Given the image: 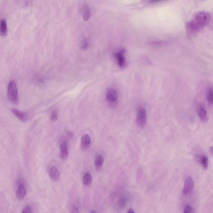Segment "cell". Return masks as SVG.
<instances>
[{
	"mask_svg": "<svg viewBox=\"0 0 213 213\" xmlns=\"http://www.w3.org/2000/svg\"><path fill=\"white\" fill-rule=\"evenodd\" d=\"M60 156L62 159H65L69 155L68 144L66 142H63L60 145Z\"/></svg>",
	"mask_w": 213,
	"mask_h": 213,
	"instance_id": "cell-8",
	"label": "cell"
},
{
	"mask_svg": "<svg viewBox=\"0 0 213 213\" xmlns=\"http://www.w3.org/2000/svg\"><path fill=\"white\" fill-rule=\"evenodd\" d=\"M194 186V180L190 176H189L186 180L184 185L183 192L185 194H188L193 190Z\"/></svg>",
	"mask_w": 213,
	"mask_h": 213,
	"instance_id": "cell-6",
	"label": "cell"
},
{
	"mask_svg": "<svg viewBox=\"0 0 213 213\" xmlns=\"http://www.w3.org/2000/svg\"><path fill=\"white\" fill-rule=\"evenodd\" d=\"M50 177L54 181H57L60 178V173L57 168L53 167L50 168L49 171Z\"/></svg>",
	"mask_w": 213,
	"mask_h": 213,
	"instance_id": "cell-9",
	"label": "cell"
},
{
	"mask_svg": "<svg viewBox=\"0 0 213 213\" xmlns=\"http://www.w3.org/2000/svg\"><path fill=\"white\" fill-rule=\"evenodd\" d=\"M71 213H78V210L76 206H73L71 209Z\"/></svg>",
	"mask_w": 213,
	"mask_h": 213,
	"instance_id": "cell-24",
	"label": "cell"
},
{
	"mask_svg": "<svg viewBox=\"0 0 213 213\" xmlns=\"http://www.w3.org/2000/svg\"><path fill=\"white\" fill-rule=\"evenodd\" d=\"M127 203V199L123 197L120 199L119 201V204L121 207H124L126 205Z\"/></svg>",
	"mask_w": 213,
	"mask_h": 213,
	"instance_id": "cell-20",
	"label": "cell"
},
{
	"mask_svg": "<svg viewBox=\"0 0 213 213\" xmlns=\"http://www.w3.org/2000/svg\"><path fill=\"white\" fill-rule=\"evenodd\" d=\"M210 151H211V152H212V154L213 152V148H212V147H211V149H210Z\"/></svg>",
	"mask_w": 213,
	"mask_h": 213,
	"instance_id": "cell-26",
	"label": "cell"
},
{
	"mask_svg": "<svg viewBox=\"0 0 213 213\" xmlns=\"http://www.w3.org/2000/svg\"><path fill=\"white\" fill-rule=\"evenodd\" d=\"M92 182V177L90 174L87 173L84 175L83 177V183L85 185L88 186Z\"/></svg>",
	"mask_w": 213,
	"mask_h": 213,
	"instance_id": "cell-16",
	"label": "cell"
},
{
	"mask_svg": "<svg viewBox=\"0 0 213 213\" xmlns=\"http://www.w3.org/2000/svg\"><path fill=\"white\" fill-rule=\"evenodd\" d=\"M127 213H134L133 210L132 209H130Z\"/></svg>",
	"mask_w": 213,
	"mask_h": 213,
	"instance_id": "cell-25",
	"label": "cell"
},
{
	"mask_svg": "<svg viewBox=\"0 0 213 213\" xmlns=\"http://www.w3.org/2000/svg\"><path fill=\"white\" fill-rule=\"evenodd\" d=\"M207 100L209 104L212 105L213 104V89L212 88H210L208 90L207 93Z\"/></svg>",
	"mask_w": 213,
	"mask_h": 213,
	"instance_id": "cell-18",
	"label": "cell"
},
{
	"mask_svg": "<svg viewBox=\"0 0 213 213\" xmlns=\"http://www.w3.org/2000/svg\"><path fill=\"white\" fill-rule=\"evenodd\" d=\"M7 26L6 20L5 19L0 21V34L2 36H5L7 34Z\"/></svg>",
	"mask_w": 213,
	"mask_h": 213,
	"instance_id": "cell-13",
	"label": "cell"
},
{
	"mask_svg": "<svg viewBox=\"0 0 213 213\" xmlns=\"http://www.w3.org/2000/svg\"><path fill=\"white\" fill-rule=\"evenodd\" d=\"M125 50L122 49L120 51L115 53L114 56L120 68L123 69L126 65L125 58Z\"/></svg>",
	"mask_w": 213,
	"mask_h": 213,
	"instance_id": "cell-5",
	"label": "cell"
},
{
	"mask_svg": "<svg viewBox=\"0 0 213 213\" xmlns=\"http://www.w3.org/2000/svg\"><path fill=\"white\" fill-rule=\"evenodd\" d=\"M90 17V9L89 6L85 5L83 8V18L84 20H88Z\"/></svg>",
	"mask_w": 213,
	"mask_h": 213,
	"instance_id": "cell-15",
	"label": "cell"
},
{
	"mask_svg": "<svg viewBox=\"0 0 213 213\" xmlns=\"http://www.w3.org/2000/svg\"><path fill=\"white\" fill-rule=\"evenodd\" d=\"M184 213H194V209L191 206H187L184 210Z\"/></svg>",
	"mask_w": 213,
	"mask_h": 213,
	"instance_id": "cell-19",
	"label": "cell"
},
{
	"mask_svg": "<svg viewBox=\"0 0 213 213\" xmlns=\"http://www.w3.org/2000/svg\"><path fill=\"white\" fill-rule=\"evenodd\" d=\"M12 112L13 114L22 122H25L26 121L27 116L25 113H23L16 109H12Z\"/></svg>",
	"mask_w": 213,
	"mask_h": 213,
	"instance_id": "cell-11",
	"label": "cell"
},
{
	"mask_svg": "<svg viewBox=\"0 0 213 213\" xmlns=\"http://www.w3.org/2000/svg\"><path fill=\"white\" fill-rule=\"evenodd\" d=\"M8 96L10 101L14 104H17L18 102V93L16 82L12 81L8 86Z\"/></svg>",
	"mask_w": 213,
	"mask_h": 213,
	"instance_id": "cell-2",
	"label": "cell"
},
{
	"mask_svg": "<svg viewBox=\"0 0 213 213\" xmlns=\"http://www.w3.org/2000/svg\"><path fill=\"white\" fill-rule=\"evenodd\" d=\"M198 115L202 122H206L208 120V115L207 111L204 106H201L198 109Z\"/></svg>",
	"mask_w": 213,
	"mask_h": 213,
	"instance_id": "cell-7",
	"label": "cell"
},
{
	"mask_svg": "<svg viewBox=\"0 0 213 213\" xmlns=\"http://www.w3.org/2000/svg\"><path fill=\"white\" fill-rule=\"evenodd\" d=\"M211 19V15L209 12L201 11L197 13L187 24L188 33L193 35L199 31L207 26Z\"/></svg>",
	"mask_w": 213,
	"mask_h": 213,
	"instance_id": "cell-1",
	"label": "cell"
},
{
	"mask_svg": "<svg viewBox=\"0 0 213 213\" xmlns=\"http://www.w3.org/2000/svg\"><path fill=\"white\" fill-rule=\"evenodd\" d=\"M58 118V115L56 111H54L53 113H52V115H51V120L53 121V122H56Z\"/></svg>",
	"mask_w": 213,
	"mask_h": 213,
	"instance_id": "cell-21",
	"label": "cell"
},
{
	"mask_svg": "<svg viewBox=\"0 0 213 213\" xmlns=\"http://www.w3.org/2000/svg\"><path fill=\"white\" fill-rule=\"evenodd\" d=\"M89 43L87 41L85 40L83 42L82 45V48L83 50H86L88 47Z\"/></svg>",
	"mask_w": 213,
	"mask_h": 213,
	"instance_id": "cell-22",
	"label": "cell"
},
{
	"mask_svg": "<svg viewBox=\"0 0 213 213\" xmlns=\"http://www.w3.org/2000/svg\"><path fill=\"white\" fill-rule=\"evenodd\" d=\"M91 144V138L88 134L84 135L81 138V147L83 150H86L89 147Z\"/></svg>",
	"mask_w": 213,
	"mask_h": 213,
	"instance_id": "cell-10",
	"label": "cell"
},
{
	"mask_svg": "<svg viewBox=\"0 0 213 213\" xmlns=\"http://www.w3.org/2000/svg\"><path fill=\"white\" fill-rule=\"evenodd\" d=\"M103 161V157L102 155H99L96 157L95 160V166L97 170H100L102 167Z\"/></svg>",
	"mask_w": 213,
	"mask_h": 213,
	"instance_id": "cell-14",
	"label": "cell"
},
{
	"mask_svg": "<svg viewBox=\"0 0 213 213\" xmlns=\"http://www.w3.org/2000/svg\"><path fill=\"white\" fill-rule=\"evenodd\" d=\"M22 213H32V211L29 206H27L23 209Z\"/></svg>",
	"mask_w": 213,
	"mask_h": 213,
	"instance_id": "cell-23",
	"label": "cell"
},
{
	"mask_svg": "<svg viewBox=\"0 0 213 213\" xmlns=\"http://www.w3.org/2000/svg\"><path fill=\"white\" fill-rule=\"evenodd\" d=\"M200 161L203 168L206 170L208 168L209 160L208 157L205 155L202 156L200 158Z\"/></svg>",
	"mask_w": 213,
	"mask_h": 213,
	"instance_id": "cell-17",
	"label": "cell"
},
{
	"mask_svg": "<svg viewBox=\"0 0 213 213\" xmlns=\"http://www.w3.org/2000/svg\"><path fill=\"white\" fill-rule=\"evenodd\" d=\"M137 123L139 127L144 128L147 123L146 111L144 108L140 107L137 112Z\"/></svg>",
	"mask_w": 213,
	"mask_h": 213,
	"instance_id": "cell-4",
	"label": "cell"
},
{
	"mask_svg": "<svg viewBox=\"0 0 213 213\" xmlns=\"http://www.w3.org/2000/svg\"><path fill=\"white\" fill-rule=\"evenodd\" d=\"M26 195V189L23 185H20L18 187L16 193V196L19 199H22L25 197Z\"/></svg>",
	"mask_w": 213,
	"mask_h": 213,
	"instance_id": "cell-12",
	"label": "cell"
},
{
	"mask_svg": "<svg viewBox=\"0 0 213 213\" xmlns=\"http://www.w3.org/2000/svg\"><path fill=\"white\" fill-rule=\"evenodd\" d=\"M90 213H96V212H95V211H92V212H90Z\"/></svg>",
	"mask_w": 213,
	"mask_h": 213,
	"instance_id": "cell-27",
	"label": "cell"
},
{
	"mask_svg": "<svg viewBox=\"0 0 213 213\" xmlns=\"http://www.w3.org/2000/svg\"><path fill=\"white\" fill-rule=\"evenodd\" d=\"M118 95L116 90L113 89H110L106 92V99L110 106L114 107L117 104Z\"/></svg>",
	"mask_w": 213,
	"mask_h": 213,
	"instance_id": "cell-3",
	"label": "cell"
}]
</instances>
